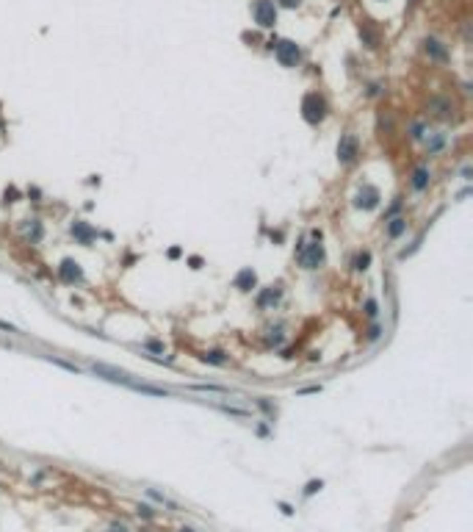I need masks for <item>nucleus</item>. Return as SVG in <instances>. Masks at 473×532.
<instances>
[{
  "label": "nucleus",
  "mask_w": 473,
  "mask_h": 532,
  "mask_svg": "<svg viewBox=\"0 0 473 532\" xmlns=\"http://www.w3.org/2000/svg\"><path fill=\"white\" fill-rule=\"evenodd\" d=\"M296 258H299V266L302 269H321L327 261V250H324V244L321 241H299L296 244Z\"/></svg>",
  "instance_id": "obj_1"
},
{
  "label": "nucleus",
  "mask_w": 473,
  "mask_h": 532,
  "mask_svg": "<svg viewBox=\"0 0 473 532\" xmlns=\"http://www.w3.org/2000/svg\"><path fill=\"white\" fill-rule=\"evenodd\" d=\"M302 117H305V122H310V125H321L327 117V100L318 92H307L302 97Z\"/></svg>",
  "instance_id": "obj_2"
},
{
  "label": "nucleus",
  "mask_w": 473,
  "mask_h": 532,
  "mask_svg": "<svg viewBox=\"0 0 473 532\" xmlns=\"http://www.w3.org/2000/svg\"><path fill=\"white\" fill-rule=\"evenodd\" d=\"M335 155H338L340 167H352L360 155V139L354 133H343L340 141H338V147H335Z\"/></svg>",
  "instance_id": "obj_3"
},
{
  "label": "nucleus",
  "mask_w": 473,
  "mask_h": 532,
  "mask_svg": "<svg viewBox=\"0 0 473 532\" xmlns=\"http://www.w3.org/2000/svg\"><path fill=\"white\" fill-rule=\"evenodd\" d=\"M379 200H382L379 189L371 186V183H362V186L357 189V194H354L352 206L360 208V211H374V208H379Z\"/></svg>",
  "instance_id": "obj_4"
},
{
  "label": "nucleus",
  "mask_w": 473,
  "mask_h": 532,
  "mask_svg": "<svg viewBox=\"0 0 473 532\" xmlns=\"http://www.w3.org/2000/svg\"><path fill=\"white\" fill-rule=\"evenodd\" d=\"M252 17H255V23L260 28H274V23H277V6L271 0H255L252 3Z\"/></svg>",
  "instance_id": "obj_5"
},
{
  "label": "nucleus",
  "mask_w": 473,
  "mask_h": 532,
  "mask_svg": "<svg viewBox=\"0 0 473 532\" xmlns=\"http://www.w3.org/2000/svg\"><path fill=\"white\" fill-rule=\"evenodd\" d=\"M92 372L100 374L102 380H111V383H122V385H127V388H136L133 374H127V372H122V369H114V366H108V363H92Z\"/></svg>",
  "instance_id": "obj_6"
},
{
  "label": "nucleus",
  "mask_w": 473,
  "mask_h": 532,
  "mask_svg": "<svg viewBox=\"0 0 473 532\" xmlns=\"http://www.w3.org/2000/svg\"><path fill=\"white\" fill-rule=\"evenodd\" d=\"M274 53H277V61L283 67H296L299 58H302V50L296 42H291V39H283V42L274 45Z\"/></svg>",
  "instance_id": "obj_7"
},
{
  "label": "nucleus",
  "mask_w": 473,
  "mask_h": 532,
  "mask_svg": "<svg viewBox=\"0 0 473 532\" xmlns=\"http://www.w3.org/2000/svg\"><path fill=\"white\" fill-rule=\"evenodd\" d=\"M58 277H61V283H67V285H78V283H83V269H80L78 261L64 258L61 266H58Z\"/></svg>",
  "instance_id": "obj_8"
},
{
  "label": "nucleus",
  "mask_w": 473,
  "mask_h": 532,
  "mask_svg": "<svg viewBox=\"0 0 473 532\" xmlns=\"http://www.w3.org/2000/svg\"><path fill=\"white\" fill-rule=\"evenodd\" d=\"M70 233L75 236V241L83 244V247H92V241L97 238V230H94L89 222H83V219H75L70 224Z\"/></svg>",
  "instance_id": "obj_9"
},
{
  "label": "nucleus",
  "mask_w": 473,
  "mask_h": 532,
  "mask_svg": "<svg viewBox=\"0 0 473 532\" xmlns=\"http://www.w3.org/2000/svg\"><path fill=\"white\" fill-rule=\"evenodd\" d=\"M283 299V285H266V289H260V294H257V308H274V305Z\"/></svg>",
  "instance_id": "obj_10"
},
{
  "label": "nucleus",
  "mask_w": 473,
  "mask_h": 532,
  "mask_svg": "<svg viewBox=\"0 0 473 532\" xmlns=\"http://www.w3.org/2000/svg\"><path fill=\"white\" fill-rule=\"evenodd\" d=\"M232 285H235L238 291H244V294H249L252 289H257V275H255V269H252V266H244V269L235 275Z\"/></svg>",
  "instance_id": "obj_11"
},
{
  "label": "nucleus",
  "mask_w": 473,
  "mask_h": 532,
  "mask_svg": "<svg viewBox=\"0 0 473 532\" xmlns=\"http://www.w3.org/2000/svg\"><path fill=\"white\" fill-rule=\"evenodd\" d=\"M429 183H432L429 167H415L413 175H410V186H413V192H426Z\"/></svg>",
  "instance_id": "obj_12"
},
{
  "label": "nucleus",
  "mask_w": 473,
  "mask_h": 532,
  "mask_svg": "<svg viewBox=\"0 0 473 532\" xmlns=\"http://www.w3.org/2000/svg\"><path fill=\"white\" fill-rule=\"evenodd\" d=\"M423 50H426V56L429 58H435V61H448V50H445V45L440 42V39H432V36H426L423 39Z\"/></svg>",
  "instance_id": "obj_13"
},
{
  "label": "nucleus",
  "mask_w": 473,
  "mask_h": 532,
  "mask_svg": "<svg viewBox=\"0 0 473 532\" xmlns=\"http://www.w3.org/2000/svg\"><path fill=\"white\" fill-rule=\"evenodd\" d=\"M23 236L28 238L31 244H39V241L45 238V228H42V222H39V219H28V222L23 224Z\"/></svg>",
  "instance_id": "obj_14"
},
{
  "label": "nucleus",
  "mask_w": 473,
  "mask_h": 532,
  "mask_svg": "<svg viewBox=\"0 0 473 532\" xmlns=\"http://www.w3.org/2000/svg\"><path fill=\"white\" fill-rule=\"evenodd\" d=\"M200 360H202V363H210V366H227L230 363V355L224 352V350H205L200 355Z\"/></svg>",
  "instance_id": "obj_15"
},
{
  "label": "nucleus",
  "mask_w": 473,
  "mask_h": 532,
  "mask_svg": "<svg viewBox=\"0 0 473 532\" xmlns=\"http://www.w3.org/2000/svg\"><path fill=\"white\" fill-rule=\"evenodd\" d=\"M388 222V238H401L407 233V216H390Z\"/></svg>",
  "instance_id": "obj_16"
},
{
  "label": "nucleus",
  "mask_w": 473,
  "mask_h": 532,
  "mask_svg": "<svg viewBox=\"0 0 473 532\" xmlns=\"http://www.w3.org/2000/svg\"><path fill=\"white\" fill-rule=\"evenodd\" d=\"M429 106L435 108V114H437V117H440V119H451V111H454V106H451V103H448V100H445V97H435V100H432Z\"/></svg>",
  "instance_id": "obj_17"
},
{
  "label": "nucleus",
  "mask_w": 473,
  "mask_h": 532,
  "mask_svg": "<svg viewBox=\"0 0 473 532\" xmlns=\"http://www.w3.org/2000/svg\"><path fill=\"white\" fill-rule=\"evenodd\" d=\"M426 136H432V131H429V125H426V122H413V125H410V139L423 141Z\"/></svg>",
  "instance_id": "obj_18"
},
{
  "label": "nucleus",
  "mask_w": 473,
  "mask_h": 532,
  "mask_svg": "<svg viewBox=\"0 0 473 532\" xmlns=\"http://www.w3.org/2000/svg\"><path fill=\"white\" fill-rule=\"evenodd\" d=\"M352 266H354V272H365L368 266H371V252H368V250H360L357 255H354Z\"/></svg>",
  "instance_id": "obj_19"
},
{
  "label": "nucleus",
  "mask_w": 473,
  "mask_h": 532,
  "mask_svg": "<svg viewBox=\"0 0 473 532\" xmlns=\"http://www.w3.org/2000/svg\"><path fill=\"white\" fill-rule=\"evenodd\" d=\"M147 496H149V499H153V502H158V504H161V507L177 510V502H172V499H169V496H163V494H158L155 488H147Z\"/></svg>",
  "instance_id": "obj_20"
},
{
  "label": "nucleus",
  "mask_w": 473,
  "mask_h": 532,
  "mask_svg": "<svg viewBox=\"0 0 473 532\" xmlns=\"http://www.w3.org/2000/svg\"><path fill=\"white\" fill-rule=\"evenodd\" d=\"M362 311H365V316H368V319H376V313H379V305H376V299H374V297H368V299H365V305H362Z\"/></svg>",
  "instance_id": "obj_21"
},
{
  "label": "nucleus",
  "mask_w": 473,
  "mask_h": 532,
  "mask_svg": "<svg viewBox=\"0 0 473 532\" xmlns=\"http://www.w3.org/2000/svg\"><path fill=\"white\" fill-rule=\"evenodd\" d=\"M443 145H445V136L443 133H437L432 141H426V150H429V155L432 153H437V150H443Z\"/></svg>",
  "instance_id": "obj_22"
},
{
  "label": "nucleus",
  "mask_w": 473,
  "mask_h": 532,
  "mask_svg": "<svg viewBox=\"0 0 473 532\" xmlns=\"http://www.w3.org/2000/svg\"><path fill=\"white\" fill-rule=\"evenodd\" d=\"M219 411H224V413H230V416H241V419H246L249 416V411H244V407H235V405H216Z\"/></svg>",
  "instance_id": "obj_23"
},
{
  "label": "nucleus",
  "mask_w": 473,
  "mask_h": 532,
  "mask_svg": "<svg viewBox=\"0 0 473 532\" xmlns=\"http://www.w3.org/2000/svg\"><path fill=\"white\" fill-rule=\"evenodd\" d=\"M324 488V480H310L305 485V496H313V494H318V490Z\"/></svg>",
  "instance_id": "obj_24"
},
{
  "label": "nucleus",
  "mask_w": 473,
  "mask_h": 532,
  "mask_svg": "<svg viewBox=\"0 0 473 532\" xmlns=\"http://www.w3.org/2000/svg\"><path fill=\"white\" fill-rule=\"evenodd\" d=\"M194 391H208V394H227L230 388H224V385H194Z\"/></svg>",
  "instance_id": "obj_25"
},
{
  "label": "nucleus",
  "mask_w": 473,
  "mask_h": 532,
  "mask_svg": "<svg viewBox=\"0 0 473 532\" xmlns=\"http://www.w3.org/2000/svg\"><path fill=\"white\" fill-rule=\"evenodd\" d=\"M257 407H260V411H263V413H269V416H274V413H277V407H274V402H269L266 397H260V399H257Z\"/></svg>",
  "instance_id": "obj_26"
},
{
  "label": "nucleus",
  "mask_w": 473,
  "mask_h": 532,
  "mask_svg": "<svg viewBox=\"0 0 473 532\" xmlns=\"http://www.w3.org/2000/svg\"><path fill=\"white\" fill-rule=\"evenodd\" d=\"M401 206H404V200H401V197H396V200H393V206H390V208L385 211V219H390V216H399Z\"/></svg>",
  "instance_id": "obj_27"
},
{
  "label": "nucleus",
  "mask_w": 473,
  "mask_h": 532,
  "mask_svg": "<svg viewBox=\"0 0 473 532\" xmlns=\"http://www.w3.org/2000/svg\"><path fill=\"white\" fill-rule=\"evenodd\" d=\"M136 513H139V518H155V510L149 507V504H139V507H136Z\"/></svg>",
  "instance_id": "obj_28"
},
{
  "label": "nucleus",
  "mask_w": 473,
  "mask_h": 532,
  "mask_svg": "<svg viewBox=\"0 0 473 532\" xmlns=\"http://www.w3.org/2000/svg\"><path fill=\"white\" fill-rule=\"evenodd\" d=\"M144 346L153 350V352H163V341H158V338H147V341H144Z\"/></svg>",
  "instance_id": "obj_29"
},
{
  "label": "nucleus",
  "mask_w": 473,
  "mask_h": 532,
  "mask_svg": "<svg viewBox=\"0 0 473 532\" xmlns=\"http://www.w3.org/2000/svg\"><path fill=\"white\" fill-rule=\"evenodd\" d=\"M379 336H382V327H379V324H371V327H368V341H379Z\"/></svg>",
  "instance_id": "obj_30"
},
{
  "label": "nucleus",
  "mask_w": 473,
  "mask_h": 532,
  "mask_svg": "<svg viewBox=\"0 0 473 532\" xmlns=\"http://www.w3.org/2000/svg\"><path fill=\"white\" fill-rule=\"evenodd\" d=\"M108 532H130V529H127V524H122V521H114L111 527H108Z\"/></svg>",
  "instance_id": "obj_31"
},
{
  "label": "nucleus",
  "mask_w": 473,
  "mask_h": 532,
  "mask_svg": "<svg viewBox=\"0 0 473 532\" xmlns=\"http://www.w3.org/2000/svg\"><path fill=\"white\" fill-rule=\"evenodd\" d=\"M3 202H17V189H6Z\"/></svg>",
  "instance_id": "obj_32"
},
{
  "label": "nucleus",
  "mask_w": 473,
  "mask_h": 532,
  "mask_svg": "<svg viewBox=\"0 0 473 532\" xmlns=\"http://www.w3.org/2000/svg\"><path fill=\"white\" fill-rule=\"evenodd\" d=\"M302 0H280V6H285V9H296Z\"/></svg>",
  "instance_id": "obj_33"
},
{
  "label": "nucleus",
  "mask_w": 473,
  "mask_h": 532,
  "mask_svg": "<svg viewBox=\"0 0 473 532\" xmlns=\"http://www.w3.org/2000/svg\"><path fill=\"white\" fill-rule=\"evenodd\" d=\"M318 391V385H305V388H299V394H315Z\"/></svg>",
  "instance_id": "obj_34"
},
{
  "label": "nucleus",
  "mask_w": 473,
  "mask_h": 532,
  "mask_svg": "<svg viewBox=\"0 0 473 532\" xmlns=\"http://www.w3.org/2000/svg\"><path fill=\"white\" fill-rule=\"evenodd\" d=\"M368 94H371V97H376V94H382V86H379V84H374L371 89H368Z\"/></svg>",
  "instance_id": "obj_35"
},
{
  "label": "nucleus",
  "mask_w": 473,
  "mask_h": 532,
  "mask_svg": "<svg viewBox=\"0 0 473 532\" xmlns=\"http://www.w3.org/2000/svg\"><path fill=\"white\" fill-rule=\"evenodd\" d=\"M280 510H283V513H285V516H293V507H291V504H285V502H283V504H280Z\"/></svg>",
  "instance_id": "obj_36"
},
{
  "label": "nucleus",
  "mask_w": 473,
  "mask_h": 532,
  "mask_svg": "<svg viewBox=\"0 0 473 532\" xmlns=\"http://www.w3.org/2000/svg\"><path fill=\"white\" fill-rule=\"evenodd\" d=\"M180 532H197V529H194V527H183Z\"/></svg>",
  "instance_id": "obj_37"
}]
</instances>
